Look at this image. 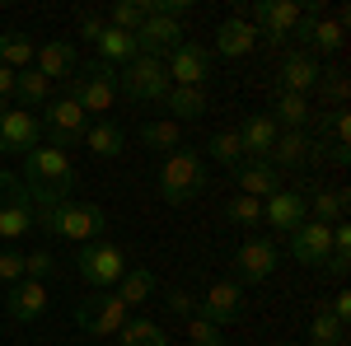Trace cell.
<instances>
[{
    "label": "cell",
    "mask_w": 351,
    "mask_h": 346,
    "mask_svg": "<svg viewBox=\"0 0 351 346\" xmlns=\"http://www.w3.org/2000/svg\"><path fill=\"white\" fill-rule=\"evenodd\" d=\"M169 75H164V61H150V56H136L117 71V94H127L136 103H164L169 99Z\"/></svg>",
    "instance_id": "cell-8"
},
{
    "label": "cell",
    "mask_w": 351,
    "mask_h": 346,
    "mask_svg": "<svg viewBox=\"0 0 351 346\" xmlns=\"http://www.w3.org/2000/svg\"><path fill=\"white\" fill-rule=\"evenodd\" d=\"M38 117L24 112V108H10V112H0V155H28L33 145H38Z\"/></svg>",
    "instance_id": "cell-18"
},
{
    "label": "cell",
    "mask_w": 351,
    "mask_h": 346,
    "mask_svg": "<svg viewBox=\"0 0 351 346\" xmlns=\"http://www.w3.org/2000/svg\"><path fill=\"white\" fill-rule=\"evenodd\" d=\"M347 201L351 197L342 192V187H319V192L304 201V211L314 215L319 225H342V220H347Z\"/></svg>",
    "instance_id": "cell-24"
},
{
    "label": "cell",
    "mask_w": 351,
    "mask_h": 346,
    "mask_svg": "<svg viewBox=\"0 0 351 346\" xmlns=\"http://www.w3.org/2000/svg\"><path fill=\"white\" fill-rule=\"evenodd\" d=\"M75 271H80L84 286L94 291H112L127 271V253L108 239H94V243H80V258H75Z\"/></svg>",
    "instance_id": "cell-4"
},
{
    "label": "cell",
    "mask_w": 351,
    "mask_h": 346,
    "mask_svg": "<svg viewBox=\"0 0 351 346\" xmlns=\"http://www.w3.org/2000/svg\"><path fill=\"white\" fill-rule=\"evenodd\" d=\"M276 75H281V94H304V99H309V94H314V89H319V80H324V66H319V56H309V52H286L281 56V71H276Z\"/></svg>",
    "instance_id": "cell-17"
},
{
    "label": "cell",
    "mask_w": 351,
    "mask_h": 346,
    "mask_svg": "<svg viewBox=\"0 0 351 346\" xmlns=\"http://www.w3.org/2000/svg\"><path fill=\"white\" fill-rule=\"evenodd\" d=\"M271 122H276V127H286V132H304V127L314 122V112H309V99H304V94H276Z\"/></svg>",
    "instance_id": "cell-27"
},
{
    "label": "cell",
    "mask_w": 351,
    "mask_h": 346,
    "mask_svg": "<svg viewBox=\"0 0 351 346\" xmlns=\"http://www.w3.org/2000/svg\"><path fill=\"white\" fill-rule=\"evenodd\" d=\"M211 187V169H206V155L197 150H169V160L160 164V197L169 206H188L202 192Z\"/></svg>",
    "instance_id": "cell-2"
},
{
    "label": "cell",
    "mask_w": 351,
    "mask_h": 346,
    "mask_svg": "<svg viewBox=\"0 0 351 346\" xmlns=\"http://www.w3.org/2000/svg\"><path fill=\"white\" fill-rule=\"evenodd\" d=\"M127 319H132V309L112 291H94L89 299L75 304V328H80L84 337H117Z\"/></svg>",
    "instance_id": "cell-7"
},
{
    "label": "cell",
    "mask_w": 351,
    "mask_h": 346,
    "mask_svg": "<svg viewBox=\"0 0 351 346\" xmlns=\"http://www.w3.org/2000/svg\"><path fill=\"white\" fill-rule=\"evenodd\" d=\"M33 56H38V47H33L28 38H19V33H0V66H10V71L19 75V71L33 66Z\"/></svg>",
    "instance_id": "cell-33"
},
{
    "label": "cell",
    "mask_w": 351,
    "mask_h": 346,
    "mask_svg": "<svg viewBox=\"0 0 351 346\" xmlns=\"http://www.w3.org/2000/svg\"><path fill=\"white\" fill-rule=\"evenodd\" d=\"M286 248H291V258L304 267H324L328 253H332V225H319V220H304L300 230L286 234Z\"/></svg>",
    "instance_id": "cell-14"
},
{
    "label": "cell",
    "mask_w": 351,
    "mask_h": 346,
    "mask_svg": "<svg viewBox=\"0 0 351 346\" xmlns=\"http://www.w3.org/2000/svg\"><path fill=\"white\" fill-rule=\"evenodd\" d=\"M276 136H281V127L271 122V112H248L239 127V145L248 160H267L271 145H276Z\"/></svg>",
    "instance_id": "cell-20"
},
{
    "label": "cell",
    "mask_w": 351,
    "mask_h": 346,
    "mask_svg": "<svg viewBox=\"0 0 351 346\" xmlns=\"http://www.w3.org/2000/svg\"><path fill=\"white\" fill-rule=\"evenodd\" d=\"M164 304H169L178 319H192V314H197V299H192L188 291H169V299H164Z\"/></svg>",
    "instance_id": "cell-43"
},
{
    "label": "cell",
    "mask_w": 351,
    "mask_h": 346,
    "mask_svg": "<svg viewBox=\"0 0 351 346\" xmlns=\"http://www.w3.org/2000/svg\"><path fill=\"white\" fill-rule=\"evenodd\" d=\"M33 230V192L19 173H0V243H14Z\"/></svg>",
    "instance_id": "cell-6"
},
{
    "label": "cell",
    "mask_w": 351,
    "mask_h": 346,
    "mask_svg": "<svg viewBox=\"0 0 351 346\" xmlns=\"http://www.w3.org/2000/svg\"><path fill=\"white\" fill-rule=\"evenodd\" d=\"M309 342H314V346H342V342H347V323L332 319L328 304H324V309L314 314V323H309Z\"/></svg>",
    "instance_id": "cell-35"
},
{
    "label": "cell",
    "mask_w": 351,
    "mask_h": 346,
    "mask_svg": "<svg viewBox=\"0 0 351 346\" xmlns=\"http://www.w3.org/2000/svg\"><path fill=\"white\" fill-rule=\"evenodd\" d=\"M75 66H80V61H75V47H71V42H61V38H56V42H43L38 56H33V71H38L43 80H61V75L71 80V75H75Z\"/></svg>",
    "instance_id": "cell-21"
},
{
    "label": "cell",
    "mask_w": 351,
    "mask_h": 346,
    "mask_svg": "<svg viewBox=\"0 0 351 346\" xmlns=\"http://www.w3.org/2000/svg\"><path fill=\"white\" fill-rule=\"evenodd\" d=\"M33 225L38 230H47L56 239H75V243H94L104 239V230H108V215L104 206H94V201H56V206H43V211H33Z\"/></svg>",
    "instance_id": "cell-1"
},
{
    "label": "cell",
    "mask_w": 351,
    "mask_h": 346,
    "mask_svg": "<svg viewBox=\"0 0 351 346\" xmlns=\"http://www.w3.org/2000/svg\"><path fill=\"white\" fill-rule=\"evenodd\" d=\"M5 314L14 323H38L47 314V286L43 281H14L5 291Z\"/></svg>",
    "instance_id": "cell-19"
},
{
    "label": "cell",
    "mask_w": 351,
    "mask_h": 346,
    "mask_svg": "<svg viewBox=\"0 0 351 346\" xmlns=\"http://www.w3.org/2000/svg\"><path fill=\"white\" fill-rule=\"evenodd\" d=\"M248 14H253L248 24L258 28L267 42H286V38L300 28V5L295 0H258Z\"/></svg>",
    "instance_id": "cell-12"
},
{
    "label": "cell",
    "mask_w": 351,
    "mask_h": 346,
    "mask_svg": "<svg viewBox=\"0 0 351 346\" xmlns=\"http://www.w3.org/2000/svg\"><path fill=\"white\" fill-rule=\"evenodd\" d=\"M132 38H136V56L160 61V56H169L178 42H183V24H178V19H164V14H150Z\"/></svg>",
    "instance_id": "cell-15"
},
{
    "label": "cell",
    "mask_w": 351,
    "mask_h": 346,
    "mask_svg": "<svg viewBox=\"0 0 351 346\" xmlns=\"http://www.w3.org/2000/svg\"><path fill=\"white\" fill-rule=\"evenodd\" d=\"M94 42H99V61H108V66H127V61H136V38L122 33V28L104 24Z\"/></svg>",
    "instance_id": "cell-26"
},
{
    "label": "cell",
    "mask_w": 351,
    "mask_h": 346,
    "mask_svg": "<svg viewBox=\"0 0 351 346\" xmlns=\"http://www.w3.org/2000/svg\"><path fill=\"white\" fill-rule=\"evenodd\" d=\"M243 309H248V299H243V286H239V281H211V286H206V295L197 299V314H202L206 323H216V328L239 323Z\"/></svg>",
    "instance_id": "cell-11"
},
{
    "label": "cell",
    "mask_w": 351,
    "mask_h": 346,
    "mask_svg": "<svg viewBox=\"0 0 351 346\" xmlns=\"http://www.w3.org/2000/svg\"><path fill=\"white\" fill-rule=\"evenodd\" d=\"M47 276H56V258L47 253V248L28 253L24 258V281H47Z\"/></svg>",
    "instance_id": "cell-40"
},
{
    "label": "cell",
    "mask_w": 351,
    "mask_h": 346,
    "mask_svg": "<svg viewBox=\"0 0 351 346\" xmlns=\"http://www.w3.org/2000/svg\"><path fill=\"white\" fill-rule=\"evenodd\" d=\"M234 178H239V187H243V197H271L276 187H281V173L271 169L267 160H243L239 169H234Z\"/></svg>",
    "instance_id": "cell-23"
},
{
    "label": "cell",
    "mask_w": 351,
    "mask_h": 346,
    "mask_svg": "<svg viewBox=\"0 0 351 346\" xmlns=\"http://www.w3.org/2000/svg\"><path fill=\"white\" fill-rule=\"evenodd\" d=\"M258 42V28L248 19H225L216 28V52L220 56H248V47Z\"/></svg>",
    "instance_id": "cell-25"
},
{
    "label": "cell",
    "mask_w": 351,
    "mask_h": 346,
    "mask_svg": "<svg viewBox=\"0 0 351 346\" xmlns=\"http://www.w3.org/2000/svg\"><path fill=\"white\" fill-rule=\"evenodd\" d=\"M271 346H300V342H271Z\"/></svg>",
    "instance_id": "cell-49"
},
{
    "label": "cell",
    "mask_w": 351,
    "mask_h": 346,
    "mask_svg": "<svg viewBox=\"0 0 351 346\" xmlns=\"http://www.w3.org/2000/svg\"><path fill=\"white\" fill-rule=\"evenodd\" d=\"M188 342L192 346H225V337H220L216 323H206L202 314H192V319H188Z\"/></svg>",
    "instance_id": "cell-39"
},
{
    "label": "cell",
    "mask_w": 351,
    "mask_h": 346,
    "mask_svg": "<svg viewBox=\"0 0 351 346\" xmlns=\"http://www.w3.org/2000/svg\"><path fill=\"white\" fill-rule=\"evenodd\" d=\"M117 346H169L160 323L150 319H127L122 323V332H117Z\"/></svg>",
    "instance_id": "cell-32"
},
{
    "label": "cell",
    "mask_w": 351,
    "mask_h": 346,
    "mask_svg": "<svg viewBox=\"0 0 351 346\" xmlns=\"http://www.w3.org/2000/svg\"><path fill=\"white\" fill-rule=\"evenodd\" d=\"M136 136H141V145H150V150H178V145H183V127H178L173 117H164V122H145Z\"/></svg>",
    "instance_id": "cell-34"
},
{
    "label": "cell",
    "mask_w": 351,
    "mask_h": 346,
    "mask_svg": "<svg viewBox=\"0 0 351 346\" xmlns=\"http://www.w3.org/2000/svg\"><path fill=\"white\" fill-rule=\"evenodd\" d=\"M150 19V0H122V5H112V14H108V24L112 28H122V33H136V28Z\"/></svg>",
    "instance_id": "cell-37"
},
{
    "label": "cell",
    "mask_w": 351,
    "mask_h": 346,
    "mask_svg": "<svg viewBox=\"0 0 351 346\" xmlns=\"http://www.w3.org/2000/svg\"><path fill=\"white\" fill-rule=\"evenodd\" d=\"M84 145H89L99 160H117V155L127 150V132H122L117 122H94V127L84 132Z\"/></svg>",
    "instance_id": "cell-28"
},
{
    "label": "cell",
    "mask_w": 351,
    "mask_h": 346,
    "mask_svg": "<svg viewBox=\"0 0 351 346\" xmlns=\"http://www.w3.org/2000/svg\"><path fill=\"white\" fill-rule=\"evenodd\" d=\"M276 267H281L276 239H243L239 253H234V281L239 286H258V281H267Z\"/></svg>",
    "instance_id": "cell-10"
},
{
    "label": "cell",
    "mask_w": 351,
    "mask_h": 346,
    "mask_svg": "<svg viewBox=\"0 0 351 346\" xmlns=\"http://www.w3.org/2000/svg\"><path fill=\"white\" fill-rule=\"evenodd\" d=\"M309 220V211H304V197L300 192H286V187H276L271 197H263V225H271V234H291V230H300Z\"/></svg>",
    "instance_id": "cell-16"
},
{
    "label": "cell",
    "mask_w": 351,
    "mask_h": 346,
    "mask_svg": "<svg viewBox=\"0 0 351 346\" xmlns=\"http://www.w3.org/2000/svg\"><path fill=\"white\" fill-rule=\"evenodd\" d=\"M99 28H104V19H94V14H84V19H80V33H84V38H99Z\"/></svg>",
    "instance_id": "cell-48"
},
{
    "label": "cell",
    "mask_w": 351,
    "mask_h": 346,
    "mask_svg": "<svg viewBox=\"0 0 351 346\" xmlns=\"http://www.w3.org/2000/svg\"><path fill=\"white\" fill-rule=\"evenodd\" d=\"M164 75H169V84H206V75H211V52L202 47V42H178L173 52H169V66H164Z\"/></svg>",
    "instance_id": "cell-13"
},
{
    "label": "cell",
    "mask_w": 351,
    "mask_h": 346,
    "mask_svg": "<svg viewBox=\"0 0 351 346\" xmlns=\"http://www.w3.org/2000/svg\"><path fill=\"white\" fill-rule=\"evenodd\" d=\"M0 99H14V71L0 66Z\"/></svg>",
    "instance_id": "cell-47"
},
{
    "label": "cell",
    "mask_w": 351,
    "mask_h": 346,
    "mask_svg": "<svg viewBox=\"0 0 351 346\" xmlns=\"http://www.w3.org/2000/svg\"><path fill=\"white\" fill-rule=\"evenodd\" d=\"M14 99H19L24 112H28V108H47V103H52V80H43V75L28 66V71L14 75Z\"/></svg>",
    "instance_id": "cell-30"
},
{
    "label": "cell",
    "mask_w": 351,
    "mask_h": 346,
    "mask_svg": "<svg viewBox=\"0 0 351 346\" xmlns=\"http://www.w3.org/2000/svg\"><path fill=\"white\" fill-rule=\"evenodd\" d=\"M309 150H314V140L304 132H281L276 136V145H271L267 164L281 173V169H309Z\"/></svg>",
    "instance_id": "cell-22"
},
{
    "label": "cell",
    "mask_w": 351,
    "mask_h": 346,
    "mask_svg": "<svg viewBox=\"0 0 351 346\" xmlns=\"http://www.w3.org/2000/svg\"><path fill=\"white\" fill-rule=\"evenodd\" d=\"M206 150H211V160L225 164V169H239L243 164V145H239V132H216L206 140Z\"/></svg>",
    "instance_id": "cell-36"
},
{
    "label": "cell",
    "mask_w": 351,
    "mask_h": 346,
    "mask_svg": "<svg viewBox=\"0 0 351 346\" xmlns=\"http://www.w3.org/2000/svg\"><path fill=\"white\" fill-rule=\"evenodd\" d=\"M164 103H169V112H173V117H183V122H197V117L206 112V89H197V84H173Z\"/></svg>",
    "instance_id": "cell-31"
},
{
    "label": "cell",
    "mask_w": 351,
    "mask_h": 346,
    "mask_svg": "<svg viewBox=\"0 0 351 346\" xmlns=\"http://www.w3.org/2000/svg\"><path fill=\"white\" fill-rule=\"evenodd\" d=\"M112 295H117V299H122L127 309H136V304H145V299L155 295V271H145V267H127Z\"/></svg>",
    "instance_id": "cell-29"
},
{
    "label": "cell",
    "mask_w": 351,
    "mask_h": 346,
    "mask_svg": "<svg viewBox=\"0 0 351 346\" xmlns=\"http://www.w3.org/2000/svg\"><path fill=\"white\" fill-rule=\"evenodd\" d=\"M0 281H24V253H10V248H0Z\"/></svg>",
    "instance_id": "cell-41"
},
{
    "label": "cell",
    "mask_w": 351,
    "mask_h": 346,
    "mask_svg": "<svg viewBox=\"0 0 351 346\" xmlns=\"http://www.w3.org/2000/svg\"><path fill=\"white\" fill-rule=\"evenodd\" d=\"M225 220H230V225H263V201L239 192V197L225 201Z\"/></svg>",
    "instance_id": "cell-38"
},
{
    "label": "cell",
    "mask_w": 351,
    "mask_h": 346,
    "mask_svg": "<svg viewBox=\"0 0 351 346\" xmlns=\"http://www.w3.org/2000/svg\"><path fill=\"white\" fill-rule=\"evenodd\" d=\"M43 132H47V140H52V150H71V145H80L84 132H89V117H84V108L75 103V99H52L47 103V112H43V122H38Z\"/></svg>",
    "instance_id": "cell-9"
},
{
    "label": "cell",
    "mask_w": 351,
    "mask_h": 346,
    "mask_svg": "<svg viewBox=\"0 0 351 346\" xmlns=\"http://www.w3.org/2000/svg\"><path fill=\"white\" fill-rule=\"evenodd\" d=\"M319 89H324L328 99H332V103H347V75H342V71H332V75H328V80H319Z\"/></svg>",
    "instance_id": "cell-42"
},
{
    "label": "cell",
    "mask_w": 351,
    "mask_h": 346,
    "mask_svg": "<svg viewBox=\"0 0 351 346\" xmlns=\"http://www.w3.org/2000/svg\"><path fill=\"white\" fill-rule=\"evenodd\" d=\"M24 183L33 192H43V197H71L75 164H71V155H61L52 145H33L24 155Z\"/></svg>",
    "instance_id": "cell-3"
},
{
    "label": "cell",
    "mask_w": 351,
    "mask_h": 346,
    "mask_svg": "<svg viewBox=\"0 0 351 346\" xmlns=\"http://www.w3.org/2000/svg\"><path fill=\"white\" fill-rule=\"evenodd\" d=\"M328 314H332V319H342V323H351V291H337V295H332Z\"/></svg>",
    "instance_id": "cell-44"
},
{
    "label": "cell",
    "mask_w": 351,
    "mask_h": 346,
    "mask_svg": "<svg viewBox=\"0 0 351 346\" xmlns=\"http://www.w3.org/2000/svg\"><path fill=\"white\" fill-rule=\"evenodd\" d=\"M66 99H75L84 108V117H94V112H108L112 99H117V66L108 61H89L80 75H71V94Z\"/></svg>",
    "instance_id": "cell-5"
},
{
    "label": "cell",
    "mask_w": 351,
    "mask_h": 346,
    "mask_svg": "<svg viewBox=\"0 0 351 346\" xmlns=\"http://www.w3.org/2000/svg\"><path fill=\"white\" fill-rule=\"evenodd\" d=\"M328 271H332V276L342 281V276L351 271V253H328Z\"/></svg>",
    "instance_id": "cell-45"
},
{
    "label": "cell",
    "mask_w": 351,
    "mask_h": 346,
    "mask_svg": "<svg viewBox=\"0 0 351 346\" xmlns=\"http://www.w3.org/2000/svg\"><path fill=\"white\" fill-rule=\"evenodd\" d=\"M332 253H351V230L347 225H332Z\"/></svg>",
    "instance_id": "cell-46"
}]
</instances>
